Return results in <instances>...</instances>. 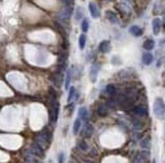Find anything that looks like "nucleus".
Wrapping results in <instances>:
<instances>
[{"instance_id":"f257e3e1","label":"nucleus","mask_w":165,"mask_h":163,"mask_svg":"<svg viewBox=\"0 0 165 163\" xmlns=\"http://www.w3.org/2000/svg\"><path fill=\"white\" fill-rule=\"evenodd\" d=\"M60 104L57 100V94L53 88H50V109H48V118L52 124H55L59 117Z\"/></svg>"},{"instance_id":"f03ea898","label":"nucleus","mask_w":165,"mask_h":163,"mask_svg":"<svg viewBox=\"0 0 165 163\" xmlns=\"http://www.w3.org/2000/svg\"><path fill=\"white\" fill-rule=\"evenodd\" d=\"M153 112L158 118H163L165 116V103L162 99H157L153 106Z\"/></svg>"},{"instance_id":"7ed1b4c3","label":"nucleus","mask_w":165,"mask_h":163,"mask_svg":"<svg viewBox=\"0 0 165 163\" xmlns=\"http://www.w3.org/2000/svg\"><path fill=\"white\" fill-rule=\"evenodd\" d=\"M35 142L38 144V145L41 147L45 151L47 150V149L48 148V146L51 145V142L41 134V132H39V134L36 135V138H35Z\"/></svg>"},{"instance_id":"20e7f679","label":"nucleus","mask_w":165,"mask_h":163,"mask_svg":"<svg viewBox=\"0 0 165 163\" xmlns=\"http://www.w3.org/2000/svg\"><path fill=\"white\" fill-rule=\"evenodd\" d=\"M74 12V6L72 5H65L60 13V20L61 21H68Z\"/></svg>"},{"instance_id":"39448f33","label":"nucleus","mask_w":165,"mask_h":163,"mask_svg":"<svg viewBox=\"0 0 165 163\" xmlns=\"http://www.w3.org/2000/svg\"><path fill=\"white\" fill-rule=\"evenodd\" d=\"M100 71V66L98 64H93L90 69V80L92 83H95L98 77V73Z\"/></svg>"},{"instance_id":"423d86ee","label":"nucleus","mask_w":165,"mask_h":163,"mask_svg":"<svg viewBox=\"0 0 165 163\" xmlns=\"http://www.w3.org/2000/svg\"><path fill=\"white\" fill-rule=\"evenodd\" d=\"M134 115H137L139 117H142V116H147L148 115V107L145 105H138L135 108H133L132 110Z\"/></svg>"},{"instance_id":"0eeeda50","label":"nucleus","mask_w":165,"mask_h":163,"mask_svg":"<svg viewBox=\"0 0 165 163\" xmlns=\"http://www.w3.org/2000/svg\"><path fill=\"white\" fill-rule=\"evenodd\" d=\"M30 150L32 151V153H33L36 157L42 158V157L45 156V150H44V149H42L41 147H40L36 142H34L33 144H32Z\"/></svg>"},{"instance_id":"6e6552de","label":"nucleus","mask_w":165,"mask_h":163,"mask_svg":"<svg viewBox=\"0 0 165 163\" xmlns=\"http://www.w3.org/2000/svg\"><path fill=\"white\" fill-rule=\"evenodd\" d=\"M52 81L57 87H60V86L62 85V82H63V75H62V71L57 70V72L52 76Z\"/></svg>"},{"instance_id":"1a4fd4ad","label":"nucleus","mask_w":165,"mask_h":163,"mask_svg":"<svg viewBox=\"0 0 165 163\" xmlns=\"http://www.w3.org/2000/svg\"><path fill=\"white\" fill-rule=\"evenodd\" d=\"M93 132H94L93 125H92L90 122H86L85 126H84V129H83V137L91 138L92 134H93Z\"/></svg>"},{"instance_id":"9d476101","label":"nucleus","mask_w":165,"mask_h":163,"mask_svg":"<svg viewBox=\"0 0 165 163\" xmlns=\"http://www.w3.org/2000/svg\"><path fill=\"white\" fill-rule=\"evenodd\" d=\"M152 26H153V32L155 35H159V33L161 32V26L162 23L159 18H155L152 22Z\"/></svg>"},{"instance_id":"9b49d317","label":"nucleus","mask_w":165,"mask_h":163,"mask_svg":"<svg viewBox=\"0 0 165 163\" xmlns=\"http://www.w3.org/2000/svg\"><path fill=\"white\" fill-rule=\"evenodd\" d=\"M89 10H90L91 15L94 19H97L100 17V12H99L98 7H97V5L95 3H93V2H90V3H89Z\"/></svg>"},{"instance_id":"f8f14e48","label":"nucleus","mask_w":165,"mask_h":163,"mask_svg":"<svg viewBox=\"0 0 165 163\" xmlns=\"http://www.w3.org/2000/svg\"><path fill=\"white\" fill-rule=\"evenodd\" d=\"M98 49L103 53H107L110 49V43L109 41L107 40H103L99 43V46H98Z\"/></svg>"},{"instance_id":"ddd939ff","label":"nucleus","mask_w":165,"mask_h":163,"mask_svg":"<svg viewBox=\"0 0 165 163\" xmlns=\"http://www.w3.org/2000/svg\"><path fill=\"white\" fill-rule=\"evenodd\" d=\"M105 17H106V19L110 22V23H113V24L119 23L118 15H116V13L113 12H110V10H107V12H105Z\"/></svg>"},{"instance_id":"4468645a","label":"nucleus","mask_w":165,"mask_h":163,"mask_svg":"<svg viewBox=\"0 0 165 163\" xmlns=\"http://www.w3.org/2000/svg\"><path fill=\"white\" fill-rule=\"evenodd\" d=\"M129 32H130V34L133 35L134 37H139L142 35V30L140 27L134 25V26H131L130 29H129Z\"/></svg>"},{"instance_id":"2eb2a0df","label":"nucleus","mask_w":165,"mask_h":163,"mask_svg":"<svg viewBox=\"0 0 165 163\" xmlns=\"http://www.w3.org/2000/svg\"><path fill=\"white\" fill-rule=\"evenodd\" d=\"M153 62H154V56L152 53H143V56H142V63L143 64L147 65V66H150Z\"/></svg>"},{"instance_id":"dca6fc26","label":"nucleus","mask_w":165,"mask_h":163,"mask_svg":"<svg viewBox=\"0 0 165 163\" xmlns=\"http://www.w3.org/2000/svg\"><path fill=\"white\" fill-rule=\"evenodd\" d=\"M107 112H109V107L105 105H100L98 109H97V114L100 116V117H104V116L107 115Z\"/></svg>"},{"instance_id":"f3484780","label":"nucleus","mask_w":165,"mask_h":163,"mask_svg":"<svg viewBox=\"0 0 165 163\" xmlns=\"http://www.w3.org/2000/svg\"><path fill=\"white\" fill-rule=\"evenodd\" d=\"M35 155L32 153L31 150H27L25 153V160L27 162H37V159L35 158Z\"/></svg>"},{"instance_id":"a211bd4d","label":"nucleus","mask_w":165,"mask_h":163,"mask_svg":"<svg viewBox=\"0 0 165 163\" xmlns=\"http://www.w3.org/2000/svg\"><path fill=\"white\" fill-rule=\"evenodd\" d=\"M78 116L83 121H87L88 119V110L85 107H81L78 109Z\"/></svg>"},{"instance_id":"6ab92c4d","label":"nucleus","mask_w":165,"mask_h":163,"mask_svg":"<svg viewBox=\"0 0 165 163\" xmlns=\"http://www.w3.org/2000/svg\"><path fill=\"white\" fill-rule=\"evenodd\" d=\"M81 126H82V119H81V118L75 119V121H74V127H72V131H74V134H78Z\"/></svg>"},{"instance_id":"aec40b11","label":"nucleus","mask_w":165,"mask_h":163,"mask_svg":"<svg viewBox=\"0 0 165 163\" xmlns=\"http://www.w3.org/2000/svg\"><path fill=\"white\" fill-rule=\"evenodd\" d=\"M155 47V41L153 39H147L143 43V48L145 50H152Z\"/></svg>"},{"instance_id":"412c9836","label":"nucleus","mask_w":165,"mask_h":163,"mask_svg":"<svg viewBox=\"0 0 165 163\" xmlns=\"http://www.w3.org/2000/svg\"><path fill=\"white\" fill-rule=\"evenodd\" d=\"M105 91L109 94V96H116L117 94V87L113 84H109L105 88Z\"/></svg>"},{"instance_id":"4be33fe9","label":"nucleus","mask_w":165,"mask_h":163,"mask_svg":"<svg viewBox=\"0 0 165 163\" xmlns=\"http://www.w3.org/2000/svg\"><path fill=\"white\" fill-rule=\"evenodd\" d=\"M86 41H87V38H86V34H82L78 38V46H80V49H84L86 46Z\"/></svg>"},{"instance_id":"5701e85b","label":"nucleus","mask_w":165,"mask_h":163,"mask_svg":"<svg viewBox=\"0 0 165 163\" xmlns=\"http://www.w3.org/2000/svg\"><path fill=\"white\" fill-rule=\"evenodd\" d=\"M77 148L80 149L82 152H87L89 150V146H88V144L85 142V141H81V142H78Z\"/></svg>"},{"instance_id":"b1692460","label":"nucleus","mask_w":165,"mask_h":163,"mask_svg":"<svg viewBox=\"0 0 165 163\" xmlns=\"http://www.w3.org/2000/svg\"><path fill=\"white\" fill-rule=\"evenodd\" d=\"M71 77H72V73H71V70H68L66 73V79H65V89H68L69 85H70V82H71Z\"/></svg>"},{"instance_id":"393cba45","label":"nucleus","mask_w":165,"mask_h":163,"mask_svg":"<svg viewBox=\"0 0 165 163\" xmlns=\"http://www.w3.org/2000/svg\"><path fill=\"white\" fill-rule=\"evenodd\" d=\"M150 140H151V138L148 137V138H143V140L142 141V143H140V146H142V149H147V150H149V149H150V147H151Z\"/></svg>"},{"instance_id":"a878e982","label":"nucleus","mask_w":165,"mask_h":163,"mask_svg":"<svg viewBox=\"0 0 165 163\" xmlns=\"http://www.w3.org/2000/svg\"><path fill=\"white\" fill-rule=\"evenodd\" d=\"M82 18H84L83 9H82V7L77 6V12H75V20H77V21H80Z\"/></svg>"},{"instance_id":"bb28decb","label":"nucleus","mask_w":165,"mask_h":163,"mask_svg":"<svg viewBox=\"0 0 165 163\" xmlns=\"http://www.w3.org/2000/svg\"><path fill=\"white\" fill-rule=\"evenodd\" d=\"M142 126H143V124H142V121L138 120V119H134V120H133V127H134V129L139 130V129L142 128Z\"/></svg>"},{"instance_id":"cd10ccee","label":"nucleus","mask_w":165,"mask_h":163,"mask_svg":"<svg viewBox=\"0 0 165 163\" xmlns=\"http://www.w3.org/2000/svg\"><path fill=\"white\" fill-rule=\"evenodd\" d=\"M89 30V22L87 19H85V20H83L82 22V31L84 33H87Z\"/></svg>"},{"instance_id":"c85d7f7f","label":"nucleus","mask_w":165,"mask_h":163,"mask_svg":"<svg viewBox=\"0 0 165 163\" xmlns=\"http://www.w3.org/2000/svg\"><path fill=\"white\" fill-rule=\"evenodd\" d=\"M75 96V88L74 86H71V87L69 88V93H68V97H67V100H68V103H70L74 99V97Z\"/></svg>"},{"instance_id":"c756f323","label":"nucleus","mask_w":165,"mask_h":163,"mask_svg":"<svg viewBox=\"0 0 165 163\" xmlns=\"http://www.w3.org/2000/svg\"><path fill=\"white\" fill-rule=\"evenodd\" d=\"M140 155H142V158H143V160L145 159H148L149 157H150V152H149L147 149H145V150H143L142 153H140Z\"/></svg>"},{"instance_id":"7c9ffc66","label":"nucleus","mask_w":165,"mask_h":163,"mask_svg":"<svg viewBox=\"0 0 165 163\" xmlns=\"http://www.w3.org/2000/svg\"><path fill=\"white\" fill-rule=\"evenodd\" d=\"M58 161L61 162V163L64 162V153L63 152H61V153L58 155Z\"/></svg>"},{"instance_id":"2f4dec72","label":"nucleus","mask_w":165,"mask_h":163,"mask_svg":"<svg viewBox=\"0 0 165 163\" xmlns=\"http://www.w3.org/2000/svg\"><path fill=\"white\" fill-rule=\"evenodd\" d=\"M97 151H96V149H92L91 150V152H90V155L91 156H93V157H95V156H97Z\"/></svg>"},{"instance_id":"473e14b6","label":"nucleus","mask_w":165,"mask_h":163,"mask_svg":"<svg viewBox=\"0 0 165 163\" xmlns=\"http://www.w3.org/2000/svg\"><path fill=\"white\" fill-rule=\"evenodd\" d=\"M109 1H110V0H109Z\"/></svg>"}]
</instances>
